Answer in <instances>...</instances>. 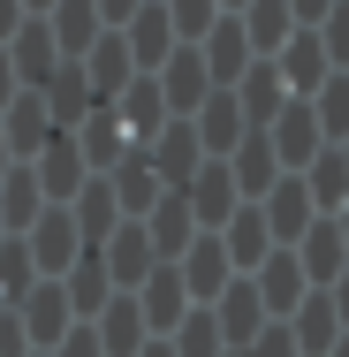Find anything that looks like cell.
Listing matches in <instances>:
<instances>
[{
    "label": "cell",
    "mask_w": 349,
    "mask_h": 357,
    "mask_svg": "<svg viewBox=\"0 0 349 357\" xmlns=\"http://www.w3.org/2000/svg\"><path fill=\"white\" fill-rule=\"evenodd\" d=\"M205 312H212V327H220V342H228V350H251V342L274 327V312H266V296H258V282H251V274H235V282L220 289Z\"/></svg>",
    "instance_id": "1"
},
{
    "label": "cell",
    "mask_w": 349,
    "mask_h": 357,
    "mask_svg": "<svg viewBox=\"0 0 349 357\" xmlns=\"http://www.w3.org/2000/svg\"><path fill=\"white\" fill-rule=\"evenodd\" d=\"M266 144H274L281 175H304L319 152H327V137H319V114H311V99H288L274 114V130H266Z\"/></svg>",
    "instance_id": "2"
},
{
    "label": "cell",
    "mask_w": 349,
    "mask_h": 357,
    "mask_svg": "<svg viewBox=\"0 0 349 357\" xmlns=\"http://www.w3.org/2000/svg\"><path fill=\"white\" fill-rule=\"evenodd\" d=\"M183 198H190V213H198V236H220L228 220L243 213V190H235V175H228V160H205V167L183 183Z\"/></svg>",
    "instance_id": "3"
},
{
    "label": "cell",
    "mask_w": 349,
    "mask_h": 357,
    "mask_svg": "<svg viewBox=\"0 0 349 357\" xmlns=\"http://www.w3.org/2000/svg\"><path fill=\"white\" fill-rule=\"evenodd\" d=\"M99 266H107V282L122 289V296H137L152 274H160V251H152V236H144V220H122L114 228V243L99 251Z\"/></svg>",
    "instance_id": "4"
},
{
    "label": "cell",
    "mask_w": 349,
    "mask_h": 357,
    "mask_svg": "<svg viewBox=\"0 0 349 357\" xmlns=\"http://www.w3.org/2000/svg\"><path fill=\"white\" fill-rule=\"evenodd\" d=\"M258 213H266V228H274V251H296V243H304V228H311V220H327L319 206H311L304 175H281L274 190L258 198Z\"/></svg>",
    "instance_id": "5"
},
{
    "label": "cell",
    "mask_w": 349,
    "mask_h": 357,
    "mask_svg": "<svg viewBox=\"0 0 349 357\" xmlns=\"http://www.w3.org/2000/svg\"><path fill=\"white\" fill-rule=\"evenodd\" d=\"M38 190H46V206H76L84 198V183H91V167H84V144H76V130H61V137L38 152Z\"/></svg>",
    "instance_id": "6"
},
{
    "label": "cell",
    "mask_w": 349,
    "mask_h": 357,
    "mask_svg": "<svg viewBox=\"0 0 349 357\" xmlns=\"http://www.w3.org/2000/svg\"><path fill=\"white\" fill-rule=\"evenodd\" d=\"M160 99H167L175 122H190V114L212 99V76H205V54H198V46H175V54H167V69H160Z\"/></svg>",
    "instance_id": "7"
},
{
    "label": "cell",
    "mask_w": 349,
    "mask_h": 357,
    "mask_svg": "<svg viewBox=\"0 0 349 357\" xmlns=\"http://www.w3.org/2000/svg\"><path fill=\"white\" fill-rule=\"evenodd\" d=\"M23 243H31V266H38V282H61V274H69L76 259H84V236H76L69 206H54V213L38 220V228H31Z\"/></svg>",
    "instance_id": "8"
},
{
    "label": "cell",
    "mask_w": 349,
    "mask_h": 357,
    "mask_svg": "<svg viewBox=\"0 0 349 357\" xmlns=\"http://www.w3.org/2000/svg\"><path fill=\"white\" fill-rule=\"evenodd\" d=\"M274 76L288 84V99H311V91L334 76V61H327V38H319V31H296V38L274 54Z\"/></svg>",
    "instance_id": "9"
},
{
    "label": "cell",
    "mask_w": 349,
    "mask_h": 357,
    "mask_svg": "<svg viewBox=\"0 0 349 357\" xmlns=\"http://www.w3.org/2000/svg\"><path fill=\"white\" fill-rule=\"evenodd\" d=\"M99 183L114 190L122 220H144L152 206H160V198H167V183H160V167H152V152H144V144L130 152V160H122V167H114V175H99Z\"/></svg>",
    "instance_id": "10"
},
{
    "label": "cell",
    "mask_w": 349,
    "mask_h": 357,
    "mask_svg": "<svg viewBox=\"0 0 349 357\" xmlns=\"http://www.w3.org/2000/svg\"><path fill=\"white\" fill-rule=\"evenodd\" d=\"M114 122H122V137L130 144H152L175 114H167V99H160V76H130V91L114 99Z\"/></svg>",
    "instance_id": "11"
},
{
    "label": "cell",
    "mask_w": 349,
    "mask_h": 357,
    "mask_svg": "<svg viewBox=\"0 0 349 357\" xmlns=\"http://www.w3.org/2000/svg\"><path fill=\"white\" fill-rule=\"evenodd\" d=\"M190 130H198V152H205V160H228L235 144L251 137V122H243V107H235V91H212L205 107L190 114Z\"/></svg>",
    "instance_id": "12"
},
{
    "label": "cell",
    "mask_w": 349,
    "mask_h": 357,
    "mask_svg": "<svg viewBox=\"0 0 349 357\" xmlns=\"http://www.w3.org/2000/svg\"><path fill=\"white\" fill-rule=\"evenodd\" d=\"M144 236H152V251H160V266H175L190 243H198V213H190V198L183 190H167L152 213H144Z\"/></svg>",
    "instance_id": "13"
},
{
    "label": "cell",
    "mask_w": 349,
    "mask_h": 357,
    "mask_svg": "<svg viewBox=\"0 0 349 357\" xmlns=\"http://www.w3.org/2000/svg\"><path fill=\"white\" fill-rule=\"evenodd\" d=\"M296 266H304V282H311V289H334V282L349 274L342 228H334V220H311V228H304V243H296Z\"/></svg>",
    "instance_id": "14"
},
{
    "label": "cell",
    "mask_w": 349,
    "mask_h": 357,
    "mask_svg": "<svg viewBox=\"0 0 349 357\" xmlns=\"http://www.w3.org/2000/svg\"><path fill=\"white\" fill-rule=\"evenodd\" d=\"M137 312H144V335H152V342H167V335L183 327V312H190V289H183V274H175V266H160V274L137 289Z\"/></svg>",
    "instance_id": "15"
},
{
    "label": "cell",
    "mask_w": 349,
    "mask_h": 357,
    "mask_svg": "<svg viewBox=\"0 0 349 357\" xmlns=\"http://www.w3.org/2000/svg\"><path fill=\"white\" fill-rule=\"evenodd\" d=\"M175 274H183V289H190V304H212L220 289L235 282V266H228V251H220V236H198L183 259H175Z\"/></svg>",
    "instance_id": "16"
},
{
    "label": "cell",
    "mask_w": 349,
    "mask_h": 357,
    "mask_svg": "<svg viewBox=\"0 0 349 357\" xmlns=\"http://www.w3.org/2000/svg\"><path fill=\"white\" fill-rule=\"evenodd\" d=\"M288 335H296V357H327L334 342H342V312H334V296L311 289V296L288 312Z\"/></svg>",
    "instance_id": "17"
},
{
    "label": "cell",
    "mask_w": 349,
    "mask_h": 357,
    "mask_svg": "<svg viewBox=\"0 0 349 357\" xmlns=\"http://www.w3.org/2000/svg\"><path fill=\"white\" fill-rule=\"evenodd\" d=\"M15 319H23V335H31L38 350H54V342L76 327V312H69V296H61V282H38L23 304H15Z\"/></svg>",
    "instance_id": "18"
},
{
    "label": "cell",
    "mask_w": 349,
    "mask_h": 357,
    "mask_svg": "<svg viewBox=\"0 0 349 357\" xmlns=\"http://www.w3.org/2000/svg\"><path fill=\"white\" fill-rule=\"evenodd\" d=\"M220 251H228V266H235V274H258V266L274 259V228H266V213H258V206H243V213L220 228Z\"/></svg>",
    "instance_id": "19"
},
{
    "label": "cell",
    "mask_w": 349,
    "mask_h": 357,
    "mask_svg": "<svg viewBox=\"0 0 349 357\" xmlns=\"http://www.w3.org/2000/svg\"><path fill=\"white\" fill-rule=\"evenodd\" d=\"M144 152H152V167H160V183H167V190H183V183L205 167V152H198V130H190V122H167Z\"/></svg>",
    "instance_id": "20"
},
{
    "label": "cell",
    "mask_w": 349,
    "mask_h": 357,
    "mask_svg": "<svg viewBox=\"0 0 349 357\" xmlns=\"http://www.w3.org/2000/svg\"><path fill=\"white\" fill-rule=\"evenodd\" d=\"M228 175H235L243 206H258V198H266V190L281 183V160H274V144H266V130H251V137L228 152Z\"/></svg>",
    "instance_id": "21"
},
{
    "label": "cell",
    "mask_w": 349,
    "mask_h": 357,
    "mask_svg": "<svg viewBox=\"0 0 349 357\" xmlns=\"http://www.w3.org/2000/svg\"><path fill=\"white\" fill-rule=\"evenodd\" d=\"M76 69H84V84H91V91H99L107 107H114V99L130 91V76H137V61H130V46H122V31H107V38H99V46H91V54L76 61Z\"/></svg>",
    "instance_id": "22"
},
{
    "label": "cell",
    "mask_w": 349,
    "mask_h": 357,
    "mask_svg": "<svg viewBox=\"0 0 349 357\" xmlns=\"http://www.w3.org/2000/svg\"><path fill=\"white\" fill-rule=\"evenodd\" d=\"M235 107H243V122H251V130H274V114L288 107V84L274 76V61H251V69H243Z\"/></svg>",
    "instance_id": "23"
},
{
    "label": "cell",
    "mask_w": 349,
    "mask_h": 357,
    "mask_svg": "<svg viewBox=\"0 0 349 357\" xmlns=\"http://www.w3.org/2000/svg\"><path fill=\"white\" fill-rule=\"evenodd\" d=\"M251 282H258V296H266V312H274V319H288V312H296V304L311 296L304 266H296V251H274V259H266V266H258Z\"/></svg>",
    "instance_id": "24"
},
{
    "label": "cell",
    "mask_w": 349,
    "mask_h": 357,
    "mask_svg": "<svg viewBox=\"0 0 349 357\" xmlns=\"http://www.w3.org/2000/svg\"><path fill=\"white\" fill-rule=\"evenodd\" d=\"M46 23H54V46H61V61H84V54L107 38V23H99V8H91V0H61Z\"/></svg>",
    "instance_id": "25"
},
{
    "label": "cell",
    "mask_w": 349,
    "mask_h": 357,
    "mask_svg": "<svg viewBox=\"0 0 349 357\" xmlns=\"http://www.w3.org/2000/svg\"><path fill=\"white\" fill-rule=\"evenodd\" d=\"M91 335H99V350L107 357H137L152 335H144V312H137V296H114L99 319H91Z\"/></svg>",
    "instance_id": "26"
},
{
    "label": "cell",
    "mask_w": 349,
    "mask_h": 357,
    "mask_svg": "<svg viewBox=\"0 0 349 357\" xmlns=\"http://www.w3.org/2000/svg\"><path fill=\"white\" fill-rule=\"evenodd\" d=\"M304 190H311V206H319L327 220L349 206V152H342V144H327V152L304 167Z\"/></svg>",
    "instance_id": "27"
},
{
    "label": "cell",
    "mask_w": 349,
    "mask_h": 357,
    "mask_svg": "<svg viewBox=\"0 0 349 357\" xmlns=\"http://www.w3.org/2000/svg\"><path fill=\"white\" fill-rule=\"evenodd\" d=\"M311 114H319V137H327V144H349V76L342 69L311 91Z\"/></svg>",
    "instance_id": "28"
},
{
    "label": "cell",
    "mask_w": 349,
    "mask_h": 357,
    "mask_svg": "<svg viewBox=\"0 0 349 357\" xmlns=\"http://www.w3.org/2000/svg\"><path fill=\"white\" fill-rule=\"evenodd\" d=\"M175 23V46H205V31L220 23V0H160Z\"/></svg>",
    "instance_id": "29"
},
{
    "label": "cell",
    "mask_w": 349,
    "mask_h": 357,
    "mask_svg": "<svg viewBox=\"0 0 349 357\" xmlns=\"http://www.w3.org/2000/svg\"><path fill=\"white\" fill-rule=\"evenodd\" d=\"M319 38H327V61H334V69H349V0H334V15L319 23Z\"/></svg>",
    "instance_id": "30"
},
{
    "label": "cell",
    "mask_w": 349,
    "mask_h": 357,
    "mask_svg": "<svg viewBox=\"0 0 349 357\" xmlns=\"http://www.w3.org/2000/svg\"><path fill=\"white\" fill-rule=\"evenodd\" d=\"M235 357H296V335H288V319H274L251 350H235Z\"/></svg>",
    "instance_id": "31"
},
{
    "label": "cell",
    "mask_w": 349,
    "mask_h": 357,
    "mask_svg": "<svg viewBox=\"0 0 349 357\" xmlns=\"http://www.w3.org/2000/svg\"><path fill=\"white\" fill-rule=\"evenodd\" d=\"M54 357H107V350H99V335H91V327H69V335L54 342Z\"/></svg>",
    "instance_id": "32"
},
{
    "label": "cell",
    "mask_w": 349,
    "mask_h": 357,
    "mask_svg": "<svg viewBox=\"0 0 349 357\" xmlns=\"http://www.w3.org/2000/svg\"><path fill=\"white\" fill-rule=\"evenodd\" d=\"M91 8H99V23H107V31H130L144 0H91Z\"/></svg>",
    "instance_id": "33"
},
{
    "label": "cell",
    "mask_w": 349,
    "mask_h": 357,
    "mask_svg": "<svg viewBox=\"0 0 349 357\" xmlns=\"http://www.w3.org/2000/svg\"><path fill=\"white\" fill-rule=\"evenodd\" d=\"M288 15H296V31H319L334 15V0H288Z\"/></svg>",
    "instance_id": "34"
},
{
    "label": "cell",
    "mask_w": 349,
    "mask_h": 357,
    "mask_svg": "<svg viewBox=\"0 0 349 357\" xmlns=\"http://www.w3.org/2000/svg\"><path fill=\"white\" fill-rule=\"evenodd\" d=\"M23 23H31V8H23V0H0V46H8Z\"/></svg>",
    "instance_id": "35"
},
{
    "label": "cell",
    "mask_w": 349,
    "mask_h": 357,
    "mask_svg": "<svg viewBox=\"0 0 349 357\" xmlns=\"http://www.w3.org/2000/svg\"><path fill=\"white\" fill-rule=\"evenodd\" d=\"M23 342H31L23 319H0V357H23Z\"/></svg>",
    "instance_id": "36"
},
{
    "label": "cell",
    "mask_w": 349,
    "mask_h": 357,
    "mask_svg": "<svg viewBox=\"0 0 349 357\" xmlns=\"http://www.w3.org/2000/svg\"><path fill=\"white\" fill-rule=\"evenodd\" d=\"M327 296H334V312H342V335H349V274H342L334 289H327Z\"/></svg>",
    "instance_id": "37"
},
{
    "label": "cell",
    "mask_w": 349,
    "mask_h": 357,
    "mask_svg": "<svg viewBox=\"0 0 349 357\" xmlns=\"http://www.w3.org/2000/svg\"><path fill=\"white\" fill-rule=\"evenodd\" d=\"M0 107H15V69H8V54H0Z\"/></svg>",
    "instance_id": "38"
},
{
    "label": "cell",
    "mask_w": 349,
    "mask_h": 357,
    "mask_svg": "<svg viewBox=\"0 0 349 357\" xmlns=\"http://www.w3.org/2000/svg\"><path fill=\"white\" fill-rule=\"evenodd\" d=\"M23 8H31V15H54V8H61V0H23Z\"/></svg>",
    "instance_id": "39"
},
{
    "label": "cell",
    "mask_w": 349,
    "mask_h": 357,
    "mask_svg": "<svg viewBox=\"0 0 349 357\" xmlns=\"http://www.w3.org/2000/svg\"><path fill=\"white\" fill-rule=\"evenodd\" d=\"M137 357H175V350H167V342H144V350Z\"/></svg>",
    "instance_id": "40"
},
{
    "label": "cell",
    "mask_w": 349,
    "mask_h": 357,
    "mask_svg": "<svg viewBox=\"0 0 349 357\" xmlns=\"http://www.w3.org/2000/svg\"><path fill=\"white\" fill-rule=\"evenodd\" d=\"M243 8H251V0H220V15H243Z\"/></svg>",
    "instance_id": "41"
},
{
    "label": "cell",
    "mask_w": 349,
    "mask_h": 357,
    "mask_svg": "<svg viewBox=\"0 0 349 357\" xmlns=\"http://www.w3.org/2000/svg\"><path fill=\"white\" fill-rule=\"evenodd\" d=\"M334 228H342V243H349V206H342V213H334Z\"/></svg>",
    "instance_id": "42"
},
{
    "label": "cell",
    "mask_w": 349,
    "mask_h": 357,
    "mask_svg": "<svg viewBox=\"0 0 349 357\" xmlns=\"http://www.w3.org/2000/svg\"><path fill=\"white\" fill-rule=\"evenodd\" d=\"M327 357H349V335H342V342H334V350H327Z\"/></svg>",
    "instance_id": "43"
},
{
    "label": "cell",
    "mask_w": 349,
    "mask_h": 357,
    "mask_svg": "<svg viewBox=\"0 0 349 357\" xmlns=\"http://www.w3.org/2000/svg\"><path fill=\"white\" fill-rule=\"evenodd\" d=\"M0 175H8V137H0Z\"/></svg>",
    "instance_id": "44"
},
{
    "label": "cell",
    "mask_w": 349,
    "mask_h": 357,
    "mask_svg": "<svg viewBox=\"0 0 349 357\" xmlns=\"http://www.w3.org/2000/svg\"><path fill=\"white\" fill-rule=\"evenodd\" d=\"M342 152H349V144H342Z\"/></svg>",
    "instance_id": "45"
},
{
    "label": "cell",
    "mask_w": 349,
    "mask_h": 357,
    "mask_svg": "<svg viewBox=\"0 0 349 357\" xmlns=\"http://www.w3.org/2000/svg\"><path fill=\"white\" fill-rule=\"evenodd\" d=\"M342 76H349V69H342Z\"/></svg>",
    "instance_id": "46"
}]
</instances>
